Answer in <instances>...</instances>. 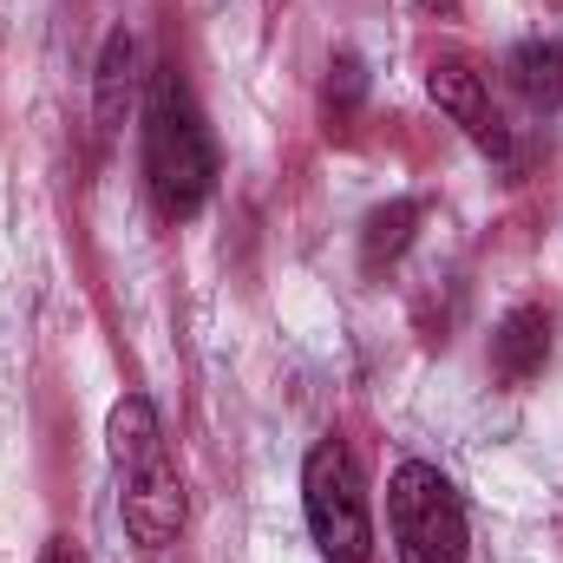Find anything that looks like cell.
Listing matches in <instances>:
<instances>
[{"label": "cell", "instance_id": "obj_12", "mask_svg": "<svg viewBox=\"0 0 563 563\" xmlns=\"http://www.w3.org/2000/svg\"><path fill=\"white\" fill-rule=\"evenodd\" d=\"M426 13H452V7H459V0H420Z\"/></svg>", "mask_w": 563, "mask_h": 563}, {"label": "cell", "instance_id": "obj_4", "mask_svg": "<svg viewBox=\"0 0 563 563\" xmlns=\"http://www.w3.org/2000/svg\"><path fill=\"white\" fill-rule=\"evenodd\" d=\"M387 531L400 563H465V505L452 478L426 459L394 465L387 478Z\"/></svg>", "mask_w": 563, "mask_h": 563}, {"label": "cell", "instance_id": "obj_11", "mask_svg": "<svg viewBox=\"0 0 563 563\" xmlns=\"http://www.w3.org/2000/svg\"><path fill=\"white\" fill-rule=\"evenodd\" d=\"M40 563H86V551H79L73 538H53V544H46V558H40Z\"/></svg>", "mask_w": 563, "mask_h": 563}, {"label": "cell", "instance_id": "obj_7", "mask_svg": "<svg viewBox=\"0 0 563 563\" xmlns=\"http://www.w3.org/2000/svg\"><path fill=\"white\" fill-rule=\"evenodd\" d=\"M139 46H132V33H106V46H99V73H92V112H99V132L112 139L119 125H125V112H132V92H139Z\"/></svg>", "mask_w": 563, "mask_h": 563}, {"label": "cell", "instance_id": "obj_6", "mask_svg": "<svg viewBox=\"0 0 563 563\" xmlns=\"http://www.w3.org/2000/svg\"><path fill=\"white\" fill-rule=\"evenodd\" d=\"M551 361V314L544 308H511L492 334V367L505 387H531Z\"/></svg>", "mask_w": 563, "mask_h": 563}, {"label": "cell", "instance_id": "obj_5", "mask_svg": "<svg viewBox=\"0 0 563 563\" xmlns=\"http://www.w3.org/2000/svg\"><path fill=\"white\" fill-rule=\"evenodd\" d=\"M426 92H432V106L478 144V151L511 157V139H505V125H498V112H492V92H485V79H478L465 59H432V66H426Z\"/></svg>", "mask_w": 563, "mask_h": 563}, {"label": "cell", "instance_id": "obj_3", "mask_svg": "<svg viewBox=\"0 0 563 563\" xmlns=\"http://www.w3.org/2000/svg\"><path fill=\"white\" fill-rule=\"evenodd\" d=\"M301 511L308 538L328 563H367L374 558V511H367V478L341 439H314L301 459Z\"/></svg>", "mask_w": 563, "mask_h": 563}, {"label": "cell", "instance_id": "obj_9", "mask_svg": "<svg viewBox=\"0 0 563 563\" xmlns=\"http://www.w3.org/2000/svg\"><path fill=\"white\" fill-rule=\"evenodd\" d=\"M511 86H518L531 106L558 112L563 106V46H518V53H511Z\"/></svg>", "mask_w": 563, "mask_h": 563}, {"label": "cell", "instance_id": "obj_1", "mask_svg": "<svg viewBox=\"0 0 563 563\" xmlns=\"http://www.w3.org/2000/svg\"><path fill=\"white\" fill-rule=\"evenodd\" d=\"M144 184L170 223L197 217L217 190V144L170 59L151 73V92H144Z\"/></svg>", "mask_w": 563, "mask_h": 563}, {"label": "cell", "instance_id": "obj_10", "mask_svg": "<svg viewBox=\"0 0 563 563\" xmlns=\"http://www.w3.org/2000/svg\"><path fill=\"white\" fill-rule=\"evenodd\" d=\"M361 99H367V66H361L354 53H334V59H328V86H321L328 119H354Z\"/></svg>", "mask_w": 563, "mask_h": 563}, {"label": "cell", "instance_id": "obj_2", "mask_svg": "<svg viewBox=\"0 0 563 563\" xmlns=\"http://www.w3.org/2000/svg\"><path fill=\"white\" fill-rule=\"evenodd\" d=\"M106 445H112V478H119V511H125L132 544L164 551L184 531V478L157 426V407L144 394H125L106 420Z\"/></svg>", "mask_w": 563, "mask_h": 563}, {"label": "cell", "instance_id": "obj_8", "mask_svg": "<svg viewBox=\"0 0 563 563\" xmlns=\"http://www.w3.org/2000/svg\"><path fill=\"white\" fill-rule=\"evenodd\" d=\"M413 230H420V203H413V197H394V203H380V210L367 217V230H361V263L380 276L387 263H400V256H407Z\"/></svg>", "mask_w": 563, "mask_h": 563}]
</instances>
